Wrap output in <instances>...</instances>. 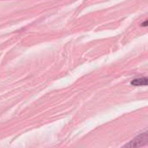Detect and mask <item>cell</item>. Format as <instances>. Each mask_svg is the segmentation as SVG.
<instances>
[{
  "label": "cell",
  "mask_w": 148,
  "mask_h": 148,
  "mask_svg": "<svg viewBox=\"0 0 148 148\" xmlns=\"http://www.w3.org/2000/svg\"><path fill=\"white\" fill-rule=\"evenodd\" d=\"M148 140V136L147 133H144L140 135H139L138 137H136L133 141H131L130 144L127 145V147H141L145 144H147Z\"/></svg>",
  "instance_id": "1"
},
{
  "label": "cell",
  "mask_w": 148,
  "mask_h": 148,
  "mask_svg": "<svg viewBox=\"0 0 148 148\" xmlns=\"http://www.w3.org/2000/svg\"><path fill=\"white\" fill-rule=\"evenodd\" d=\"M131 84L133 86H146L147 85V78L143 77V78H137L134 79L131 82Z\"/></svg>",
  "instance_id": "2"
}]
</instances>
